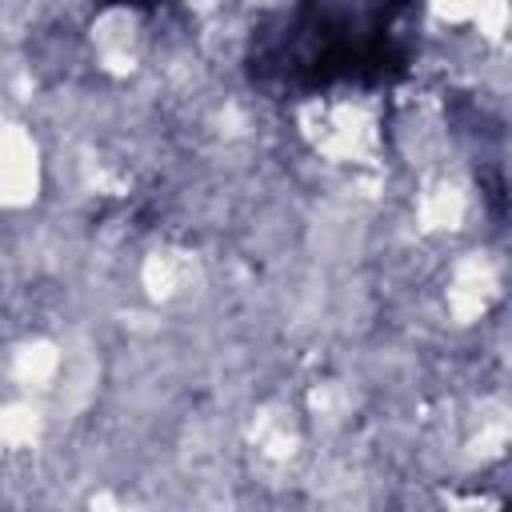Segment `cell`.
<instances>
[{
  "label": "cell",
  "instance_id": "1",
  "mask_svg": "<svg viewBox=\"0 0 512 512\" xmlns=\"http://www.w3.org/2000/svg\"><path fill=\"white\" fill-rule=\"evenodd\" d=\"M124 4H128V0H124ZM132 4H140V0H132Z\"/></svg>",
  "mask_w": 512,
  "mask_h": 512
}]
</instances>
